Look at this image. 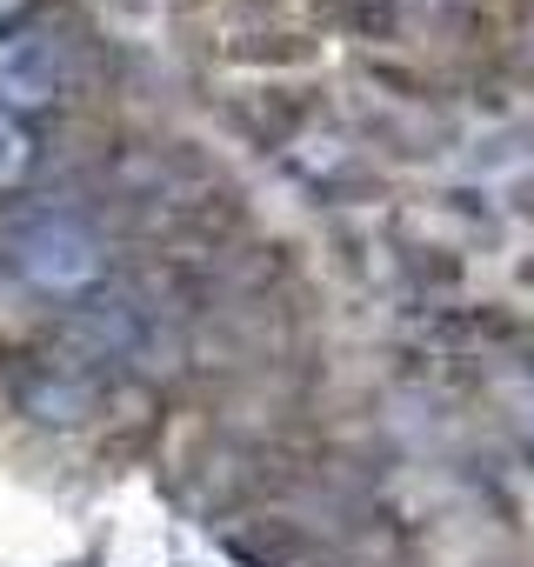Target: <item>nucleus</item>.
I'll use <instances>...</instances> for the list:
<instances>
[{
  "instance_id": "f257e3e1",
  "label": "nucleus",
  "mask_w": 534,
  "mask_h": 567,
  "mask_svg": "<svg viewBox=\"0 0 534 567\" xmlns=\"http://www.w3.org/2000/svg\"><path fill=\"white\" fill-rule=\"evenodd\" d=\"M28 267L48 280V288H81V280L94 274V240L68 220H41L28 234Z\"/></svg>"
},
{
  "instance_id": "7ed1b4c3",
  "label": "nucleus",
  "mask_w": 534,
  "mask_h": 567,
  "mask_svg": "<svg viewBox=\"0 0 534 567\" xmlns=\"http://www.w3.org/2000/svg\"><path fill=\"white\" fill-rule=\"evenodd\" d=\"M21 161H28V141H21L8 121H0V181H14V174H21Z\"/></svg>"
},
{
  "instance_id": "f03ea898",
  "label": "nucleus",
  "mask_w": 534,
  "mask_h": 567,
  "mask_svg": "<svg viewBox=\"0 0 534 567\" xmlns=\"http://www.w3.org/2000/svg\"><path fill=\"white\" fill-rule=\"evenodd\" d=\"M48 94H54L48 41H8L0 48V101H48Z\"/></svg>"
},
{
  "instance_id": "20e7f679",
  "label": "nucleus",
  "mask_w": 534,
  "mask_h": 567,
  "mask_svg": "<svg viewBox=\"0 0 534 567\" xmlns=\"http://www.w3.org/2000/svg\"><path fill=\"white\" fill-rule=\"evenodd\" d=\"M0 14H8V0H0Z\"/></svg>"
}]
</instances>
